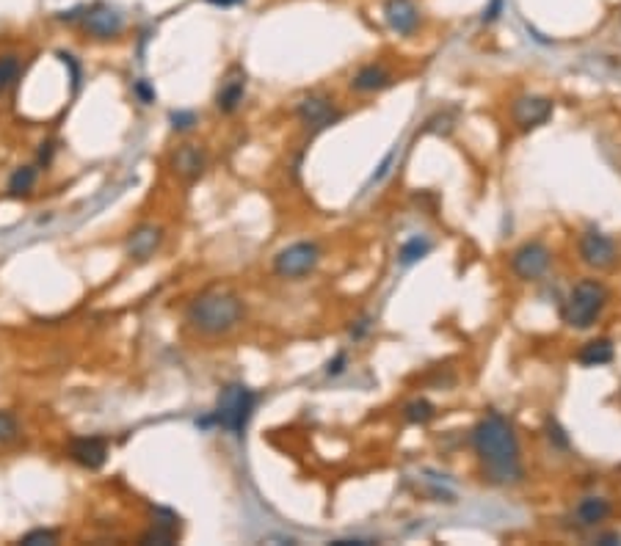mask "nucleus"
Returning a JSON list of instances; mask_svg holds the SVG:
<instances>
[{"instance_id":"nucleus-10","label":"nucleus","mask_w":621,"mask_h":546,"mask_svg":"<svg viewBox=\"0 0 621 546\" xmlns=\"http://www.w3.org/2000/svg\"><path fill=\"white\" fill-rule=\"evenodd\" d=\"M381 17H384V25L395 36H404V39L415 36L423 25V14H420V6L415 4V0H384Z\"/></svg>"},{"instance_id":"nucleus-27","label":"nucleus","mask_w":621,"mask_h":546,"mask_svg":"<svg viewBox=\"0 0 621 546\" xmlns=\"http://www.w3.org/2000/svg\"><path fill=\"white\" fill-rule=\"evenodd\" d=\"M133 91H136V97L144 102V105H150V102H155V89L147 83V81H136V86H133Z\"/></svg>"},{"instance_id":"nucleus-1","label":"nucleus","mask_w":621,"mask_h":546,"mask_svg":"<svg viewBox=\"0 0 621 546\" xmlns=\"http://www.w3.org/2000/svg\"><path fill=\"white\" fill-rule=\"evenodd\" d=\"M472 453L478 458L484 483L494 489H514L525 481V461L520 436L500 412H486L469 433Z\"/></svg>"},{"instance_id":"nucleus-5","label":"nucleus","mask_w":621,"mask_h":546,"mask_svg":"<svg viewBox=\"0 0 621 546\" xmlns=\"http://www.w3.org/2000/svg\"><path fill=\"white\" fill-rule=\"evenodd\" d=\"M553 265V248L544 240H525L511 251L508 268L520 282H538Z\"/></svg>"},{"instance_id":"nucleus-29","label":"nucleus","mask_w":621,"mask_h":546,"mask_svg":"<svg viewBox=\"0 0 621 546\" xmlns=\"http://www.w3.org/2000/svg\"><path fill=\"white\" fill-rule=\"evenodd\" d=\"M368 332H371V320L364 317V320H356V329H351V337H354V340H362Z\"/></svg>"},{"instance_id":"nucleus-13","label":"nucleus","mask_w":621,"mask_h":546,"mask_svg":"<svg viewBox=\"0 0 621 546\" xmlns=\"http://www.w3.org/2000/svg\"><path fill=\"white\" fill-rule=\"evenodd\" d=\"M163 243V230L155 224H141L130 232L127 238V257L136 263H147L150 257H155V251Z\"/></svg>"},{"instance_id":"nucleus-11","label":"nucleus","mask_w":621,"mask_h":546,"mask_svg":"<svg viewBox=\"0 0 621 546\" xmlns=\"http://www.w3.org/2000/svg\"><path fill=\"white\" fill-rule=\"evenodd\" d=\"M83 30L97 42H111L125 30V14L108 4H97L83 14Z\"/></svg>"},{"instance_id":"nucleus-3","label":"nucleus","mask_w":621,"mask_h":546,"mask_svg":"<svg viewBox=\"0 0 621 546\" xmlns=\"http://www.w3.org/2000/svg\"><path fill=\"white\" fill-rule=\"evenodd\" d=\"M610 304V290L602 279H580L561 304V320L574 332H589L599 323Z\"/></svg>"},{"instance_id":"nucleus-8","label":"nucleus","mask_w":621,"mask_h":546,"mask_svg":"<svg viewBox=\"0 0 621 546\" xmlns=\"http://www.w3.org/2000/svg\"><path fill=\"white\" fill-rule=\"evenodd\" d=\"M553 111H555V102L550 97L520 94L514 102H511V122H514L522 133H530V130L550 122Z\"/></svg>"},{"instance_id":"nucleus-19","label":"nucleus","mask_w":621,"mask_h":546,"mask_svg":"<svg viewBox=\"0 0 621 546\" xmlns=\"http://www.w3.org/2000/svg\"><path fill=\"white\" fill-rule=\"evenodd\" d=\"M433 248V243L428 240V238H409L404 246H400V251H398V263L404 265V268H409V265H415V263H420L425 254Z\"/></svg>"},{"instance_id":"nucleus-28","label":"nucleus","mask_w":621,"mask_h":546,"mask_svg":"<svg viewBox=\"0 0 621 546\" xmlns=\"http://www.w3.org/2000/svg\"><path fill=\"white\" fill-rule=\"evenodd\" d=\"M500 14H503V0H489V4H486V9H484V17H481V20H484L486 25H492V22H494Z\"/></svg>"},{"instance_id":"nucleus-6","label":"nucleus","mask_w":621,"mask_h":546,"mask_svg":"<svg viewBox=\"0 0 621 546\" xmlns=\"http://www.w3.org/2000/svg\"><path fill=\"white\" fill-rule=\"evenodd\" d=\"M320 263V246L315 240H299L282 248L274 257V273L279 279H302L310 276Z\"/></svg>"},{"instance_id":"nucleus-17","label":"nucleus","mask_w":621,"mask_h":546,"mask_svg":"<svg viewBox=\"0 0 621 546\" xmlns=\"http://www.w3.org/2000/svg\"><path fill=\"white\" fill-rule=\"evenodd\" d=\"M205 163H207V155H205V150L197 147V143H182V147L174 150V155L169 160L171 171L182 179H197L205 171Z\"/></svg>"},{"instance_id":"nucleus-26","label":"nucleus","mask_w":621,"mask_h":546,"mask_svg":"<svg viewBox=\"0 0 621 546\" xmlns=\"http://www.w3.org/2000/svg\"><path fill=\"white\" fill-rule=\"evenodd\" d=\"M345 368H348V353L340 351L335 359H328V364H326V376H340V373H345Z\"/></svg>"},{"instance_id":"nucleus-20","label":"nucleus","mask_w":621,"mask_h":546,"mask_svg":"<svg viewBox=\"0 0 621 546\" xmlns=\"http://www.w3.org/2000/svg\"><path fill=\"white\" fill-rule=\"evenodd\" d=\"M22 75V61L20 56H0V94H6L20 83Z\"/></svg>"},{"instance_id":"nucleus-21","label":"nucleus","mask_w":621,"mask_h":546,"mask_svg":"<svg viewBox=\"0 0 621 546\" xmlns=\"http://www.w3.org/2000/svg\"><path fill=\"white\" fill-rule=\"evenodd\" d=\"M36 186V169L33 166H20L9 177V196H28Z\"/></svg>"},{"instance_id":"nucleus-23","label":"nucleus","mask_w":621,"mask_h":546,"mask_svg":"<svg viewBox=\"0 0 621 546\" xmlns=\"http://www.w3.org/2000/svg\"><path fill=\"white\" fill-rule=\"evenodd\" d=\"M20 436V425H17V417L9 414V412H0V445H9L14 442Z\"/></svg>"},{"instance_id":"nucleus-9","label":"nucleus","mask_w":621,"mask_h":546,"mask_svg":"<svg viewBox=\"0 0 621 546\" xmlns=\"http://www.w3.org/2000/svg\"><path fill=\"white\" fill-rule=\"evenodd\" d=\"M296 117L302 125H307L312 130H326V127H332L335 122L343 119V111L328 94H310L296 105Z\"/></svg>"},{"instance_id":"nucleus-14","label":"nucleus","mask_w":621,"mask_h":546,"mask_svg":"<svg viewBox=\"0 0 621 546\" xmlns=\"http://www.w3.org/2000/svg\"><path fill=\"white\" fill-rule=\"evenodd\" d=\"M69 458L83 469H100L108 461V442L102 436H78L69 442Z\"/></svg>"},{"instance_id":"nucleus-18","label":"nucleus","mask_w":621,"mask_h":546,"mask_svg":"<svg viewBox=\"0 0 621 546\" xmlns=\"http://www.w3.org/2000/svg\"><path fill=\"white\" fill-rule=\"evenodd\" d=\"M613 356H616V351H613V342L608 337L589 340L577 351V361L582 364V368H602V364L613 361Z\"/></svg>"},{"instance_id":"nucleus-16","label":"nucleus","mask_w":621,"mask_h":546,"mask_svg":"<svg viewBox=\"0 0 621 546\" xmlns=\"http://www.w3.org/2000/svg\"><path fill=\"white\" fill-rule=\"evenodd\" d=\"M243 97H246V72L235 66L227 75V81L222 83V89H218V94H215V108L230 117L243 105Z\"/></svg>"},{"instance_id":"nucleus-4","label":"nucleus","mask_w":621,"mask_h":546,"mask_svg":"<svg viewBox=\"0 0 621 546\" xmlns=\"http://www.w3.org/2000/svg\"><path fill=\"white\" fill-rule=\"evenodd\" d=\"M254 406H258V394H254L249 386L243 384H227L218 394L215 412H210L207 417L197 420L199 428H222L227 433H232L235 439L246 433L249 420L254 414Z\"/></svg>"},{"instance_id":"nucleus-24","label":"nucleus","mask_w":621,"mask_h":546,"mask_svg":"<svg viewBox=\"0 0 621 546\" xmlns=\"http://www.w3.org/2000/svg\"><path fill=\"white\" fill-rule=\"evenodd\" d=\"M56 541H58V533H56V530H45V527H36V530H31V533H25V535L20 538V543H25V546L56 543Z\"/></svg>"},{"instance_id":"nucleus-12","label":"nucleus","mask_w":621,"mask_h":546,"mask_svg":"<svg viewBox=\"0 0 621 546\" xmlns=\"http://www.w3.org/2000/svg\"><path fill=\"white\" fill-rule=\"evenodd\" d=\"M395 72L389 66H384L381 61H371V64H364L359 66L351 81H348V89L354 94H379L389 86H395Z\"/></svg>"},{"instance_id":"nucleus-15","label":"nucleus","mask_w":621,"mask_h":546,"mask_svg":"<svg viewBox=\"0 0 621 546\" xmlns=\"http://www.w3.org/2000/svg\"><path fill=\"white\" fill-rule=\"evenodd\" d=\"M610 502L605 497H597V494H589V497H582L577 505H574V527L580 530H591V527H599L608 516H610Z\"/></svg>"},{"instance_id":"nucleus-31","label":"nucleus","mask_w":621,"mask_h":546,"mask_svg":"<svg viewBox=\"0 0 621 546\" xmlns=\"http://www.w3.org/2000/svg\"><path fill=\"white\" fill-rule=\"evenodd\" d=\"M597 543H621V535H597Z\"/></svg>"},{"instance_id":"nucleus-2","label":"nucleus","mask_w":621,"mask_h":546,"mask_svg":"<svg viewBox=\"0 0 621 546\" xmlns=\"http://www.w3.org/2000/svg\"><path fill=\"white\" fill-rule=\"evenodd\" d=\"M246 315L243 299L232 290L213 287L199 293L188 309H186V323L202 337H224L232 329H238Z\"/></svg>"},{"instance_id":"nucleus-30","label":"nucleus","mask_w":621,"mask_h":546,"mask_svg":"<svg viewBox=\"0 0 621 546\" xmlns=\"http://www.w3.org/2000/svg\"><path fill=\"white\" fill-rule=\"evenodd\" d=\"M210 6H215V9H232V6H241V4H246V0H207Z\"/></svg>"},{"instance_id":"nucleus-25","label":"nucleus","mask_w":621,"mask_h":546,"mask_svg":"<svg viewBox=\"0 0 621 546\" xmlns=\"http://www.w3.org/2000/svg\"><path fill=\"white\" fill-rule=\"evenodd\" d=\"M169 122L177 133H188L194 125H197V114L194 111H171L169 114Z\"/></svg>"},{"instance_id":"nucleus-22","label":"nucleus","mask_w":621,"mask_h":546,"mask_svg":"<svg viewBox=\"0 0 621 546\" xmlns=\"http://www.w3.org/2000/svg\"><path fill=\"white\" fill-rule=\"evenodd\" d=\"M433 417H436V406L431 403V400H425V397H417V400H412V403L404 406V420L409 425H425Z\"/></svg>"},{"instance_id":"nucleus-7","label":"nucleus","mask_w":621,"mask_h":546,"mask_svg":"<svg viewBox=\"0 0 621 546\" xmlns=\"http://www.w3.org/2000/svg\"><path fill=\"white\" fill-rule=\"evenodd\" d=\"M577 254H580V263L586 268L610 271L618 263V243L608 232L591 227L577 238Z\"/></svg>"}]
</instances>
